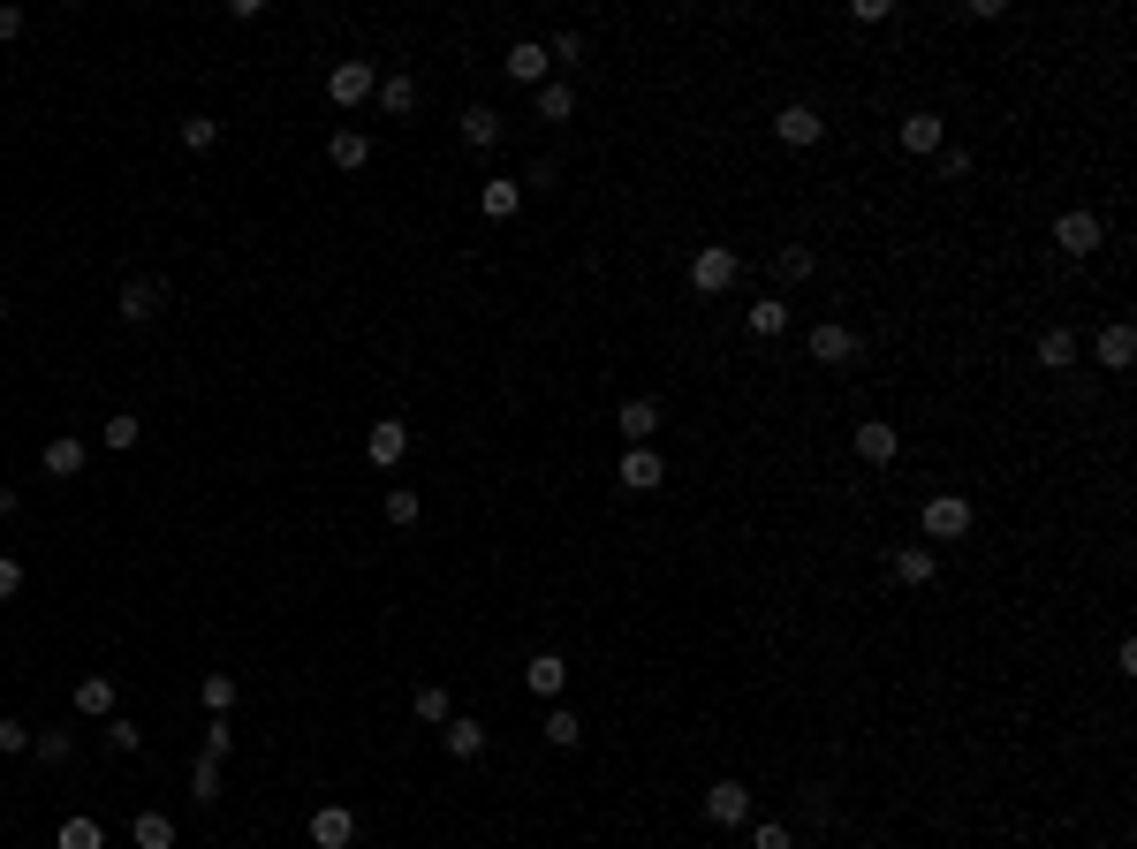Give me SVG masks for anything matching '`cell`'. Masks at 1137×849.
Masks as SVG:
<instances>
[{
    "label": "cell",
    "instance_id": "cell-1",
    "mask_svg": "<svg viewBox=\"0 0 1137 849\" xmlns=\"http://www.w3.org/2000/svg\"><path fill=\"white\" fill-rule=\"evenodd\" d=\"M736 273H744V258L728 251V243H706V251L690 258V281H698V297H720V289H736Z\"/></svg>",
    "mask_w": 1137,
    "mask_h": 849
},
{
    "label": "cell",
    "instance_id": "cell-2",
    "mask_svg": "<svg viewBox=\"0 0 1137 849\" xmlns=\"http://www.w3.org/2000/svg\"><path fill=\"white\" fill-rule=\"evenodd\" d=\"M1054 243H1061V258H1093L1107 243V228H1099V212H1061L1054 220Z\"/></svg>",
    "mask_w": 1137,
    "mask_h": 849
},
{
    "label": "cell",
    "instance_id": "cell-3",
    "mask_svg": "<svg viewBox=\"0 0 1137 849\" xmlns=\"http://www.w3.org/2000/svg\"><path fill=\"white\" fill-rule=\"evenodd\" d=\"M372 91H379L372 61H335V77H327V99H335V107H365Z\"/></svg>",
    "mask_w": 1137,
    "mask_h": 849
},
{
    "label": "cell",
    "instance_id": "cell-4",
    "mask_svg": "<svg viewBox=\"0 0 1137 849\" xmlns=\"http://www.w3.org/2000/svg\"><path fill=\"white\" fill-rule=\"evenodd\" d=\"M402 456H410V425H402V418H379L372 432H365V463L395 470V463H402Z\"/></svg>",
    "mask_w": 1137,
    "mask_h": 849
},
{
    "label": "cell",
    "instance_id": "cell-5",
    "mask_svg": "<svg viewBox=\"0 0 1137 849\" xmlns=\"http://www.w3.org/2000/svg\"><path fill=\"white\" fill-rule=\"evenodd\" d=\"M615 486H622V493H652V486H668V463H660L652 448H630L622 470H615Z\"/></svg>",
    "mask_w": 1137,
    "mask_h": 849
},
{
    "label": "cell",
    "instance_id": "cell-6",
    "mask_svg": "<svg viewBox=\"0 0 1137 849\" xmlns=\"http://www.w3.org/2000/svg\"><path fill=\"white\" fill-rule=\"evenodd\" d=\"M706 819H714V827H744V819H751V789H744V781H714V789H706Z\"/></svg>",
    "mask_w": 1137,
    "mask_h": 849
},
{
    "label": "cell",
    "instance_id": "cell-7",
    "mask_svg": "<svg viewBox=\"0 0 1137 849\" xmlns=\"http://www.w3.org/2000/svg\"><path fill=\"white\" fill-rule=\"evenodd\" d=\"M1093 357H1099V364H1107V372H1130V357H1137V327H1130V319H1115V327H1099Z\"/></svg>",
    "mask_w": 1137,
    "mask_h": 849
},
{
    "label": "cell",
    "instance_id": "cell-8",
    "mask_svg": "<svg viewBox=\"0 0 1137 849\" xmlns=\"http://www.w3.org/2000/svg\"><path fill=\"white\" fill-rule=\"evenodd\" d=\"M561 682H569V660H561V652H531V660H523V690H531V698H561Z\"/></svg>",
    "mask_w": 1137,
    "mask_h": 849
},
{
    "label": "cell",
    "instance_id": "cell-9",
    "mask_svg": "<svg viewBox=\"0 0 1137 849\" xmlns=\"http://www.w3.org/2000/svg\"><path fill=\"white\" fill-rule=\"evenodd\" d=\"M501 69L516 77V84H531V91H539V84H547V69H553V61H547V46H539V39H516V46H508V61H501Z\"/></svg>",
    "mask_w": 1137,
    "mask_h": 849
},
{
    "label": "cell",
    "instance_id": "cell-10",
    "mask_svg": "<svg viewBox=\"0 0 1137 849\" xmlns=\"http://www.w3.org/2000/svg\"><path fill=\"white\" fill-rule=\"evenodd\" d=\"M349 842H357V819H349L341 805L311 811V849H349Z\"/></svg>",
    "mask_w": 1137,
    "mask_h": 849
},
{
    "label": "cell",
    "instance_id": "cell-11",
    "mask_svg": "<svg viewBox=\"0 0 1137 849\" xmlns=\"http://www.w3.org/2000/svg\"><path fill=\"white\" fill-rule=\"evenodd\" d=\"M849 448L865 456V463H895V448H902V432L895 425H880V418H865L857 432H849Z\"/></svg>",
    "mask_w": 1137,
    "mask_h": 849
},
{
    "label": "cell",
    "instance_id": "cell-12",
    "mask_svg": "<svg viewBox=\"0 0 1137 849\" xmlns=\"http://www.w3.org/2000/svg\"><path fill=\"white\" fill-rule=\"evenodd\" d=\"M964 531H970V501H956V493L926 501V539H964Z\"/></svg>",
    "mask_w": 1137,
    "mask_h": 849
},
{
    "label": "cell",
    "instance_id": "cell-13",
    "mask_svg": "<svg viewBox=\"0 0 1137 849\" xmlns=\"http://www.w3.org/2000/svg\"><path fill=\"white\" fill-rule=\"evenodd\" d=\"M774 137H781V144H797V152H804V144H819V137H827V122H819L811 107H781V114H774Z\"/></svg>",
    "mask_w": 1137,
    "mask_h": 849
},
{
    "label": "cell",
    "instance_id": "cell-14",
    "mask_svg": "<svg viewBox=\"0 0 1137 849\" xmlns=\"http://www.w3.org/2000/svg\"><path fill=\"white\" fill-rule=\"evenodd\" d=\"M857 349H865V341L849 334V327H835V319H827V327H811V357H819V364H849Z\"/></svg>",
    "mask_w": 1137,
    "mask_h": 849
},
{
    "label": "cell",
    "instance_id": "cell-15",
    "mask_svg": "<svg viewBox=\"0 0 1137 849\" xmlns=\"http://www.w3.org/2000/svg\"><path fill=\"white\" fill-rule=\"evenodd\" d=\"M660 418H668V410H660L652 394H637V402H622V418H615V425H622V440H637V448H645V440L660 432Z\"/></svg>",
    "mask_w": 1137,
    "mask_h": 849
},
{
    "label": "cell",
    "instance_id": "cell-16",
    "mask_svg": "<svg viewBox=\"0 0 1137 849\" xmlns=\"http://www.w3.org/2000/svg\"><path fill=\"white\" fill-rule=\"evenodd\" d=\"M129 849H174V819L168 811H137L129 819Z\"/></svg>",
    "mask_w": 1137,
    "mask_h": 849
},
{
    "label": "cell",
    "instance_id": "cell-17",
    "mask_svg": "<svg viewBox=\"0 0 1137 849\" xmlns=\"http://www.w3.org/2000/svg\"><path fill=\"white\" fill-rule=\"evenodd\" d=\"M160 281H122V319L129 327H144V319H160Z\"/></svg>",
    "mask_w": 1137,
    "mask_h": 849
},
{
    "label": "cell",
    "instance_id": "cell-18",
    "mask_svg": "<svg viewBox=\"0 0 1137 849\" xmlns=\"http://www.w3.org/2000/svg\"><path fill=\"white\" fill-rule=\"evenodd\" d=\"M440 743H448V759H478L486 751V721H463L456 713V721H440Z\"/></svg>",
    "mask_w": 1137,
    "mask_h": 849
},
{
    "label": "cell",
    "instance_id": "cell-19",
    "mask_svg": "<svg viewBox=\"0 0 1137 849\" xmlns=\"http://www.w3.org/2000/svg\"><path fill=\"white\" fill-rule=\"evenodd\" d=\"M84 456H91L84 440H77V432H61V440H46V456H39V463L53 470V478H77V470H84Z\"/></svg>",
    "mask_w": 1137,
    "mask_h": 849
},
{
    "label": "cell",
    "instance_id": "cell-20",
    "mask_svg": "<svg viewBox=\"0 0 1137 849\" xmlns=\"http://www.w3.org/2000/svg\"><path fill=\"white\" fill-rule=\"evenodd\" d=\"M456 129H463V144H478V152L501 144V114H493V107H463V122H456Z\"/></svg>",
    "mask_w": 1137,
    "mask_h": 849
},
{
    "label": "cell",
    "instance_id": "cell-21",
    "mask_svg": "<svg viewBox=\"0 0 1137 849\" xmlns=\"http://www.w3.org/2000/svg\"><path fill=\"white\" fill-rule=\"evenodd\" d=\"M77 713H91V721H114V682H107V676H84V682H77Z\"/></svg>",
    "mask_w": 1137,
    "mask_h": 849
},
{
    "label": "cell",
    "instance_id": "cell-22",
    "mask_svg": "<svg viewBox=\"0 0 1137 849\" xmlns=\"http://www.w3.org/2000/svg\"><path fill=\"white\" fill-rule=\"evenodd\" d=\"M902 152H940V114H902Z\"/></svg>",
    "mask_w": 1137,
    "mask_h": 849
},
{
    "label": "cell",
    "instance_id": "cell-23",
    "mask_svg": "<svg viewBox=\"0 0 1137 849\" xmlns=\"http://www.w3.org/2000/svg\"><path fill=\"white\" fill-rule=\"evenodd\" d=\"M1039 364H1047V372H1069V364H1077V334H1069V327H1047V334H1039Z\"/></svg>",
    "mask_w": 1137,
    "mask_h": 849
},
{
    "label": "cell",
    "instance_id": "cell-24",
    "mask_svg": "<svg viewBox=\"0 0 1137 849\" xmlns=\"http://www.w3.org/2000/svg\"><path fill=\"white\" fill-rule=\"evenodd\" d=\"M327 152H335V168L357 174L365 160H372V137H365V129H335V144H327Z\"/></svg>",
    "mask_w": 1137,
    "mask_h": 849
},
{
    "label": "cell",
    "instance_id": "cell-25",
    "mask_svg": "<svg viewBox=\"0 0 1137 849\" xmlns=\"http://www.w3.org/2000/svg\"><path fill=\"white\" fill-rule=\"evenodd\" d=\"M895 577H902V585H932V577H940V561H932L926 547H895Z\"/></svg>",
    "mask_w": 1137,
    "mask_h": 849
},
{
    "label": "cell",
    "instance_id": "cell-26",
    "mask_svg": "<svg viewBox=\"0 0 1137 849\" xmlns=\"http://www.w3.org/2000/svg\"><path fill=\"white\" fill-rule=\"evenodd\" d=\"M478 206H486V220H516V206H523V182H486V190H478Z\"/></svg>",
    "mask_w": 1137,
    "mask_h": 849
},
{
    "label": "cell",
    "instance_id": "cell-27",
    "mask_svg": "<svg viewBox=\"0 0 1137 849\" xmlns=\"http://www.w3.org/2000/svg\"><path fill=\"white\" fill-rule=\"evenodd\" d=\"M379 107L387 114H418V77H387L379 84Z\"/></svg>",
    "mask_w": 1137,
    "mask_h": 849
},
{
    "label": "cell",
    "instance_id": "cell-28",
    "mask_svg": "<svg viewBox=\"0 0 1137 849\" xmlns=\"http://www.w3.org/2000/svg\"><path fill=\"white\" fill-rule=\"evenodd\" d=\"M781 327H789V303H781V297L751 303V334H758V341H774V334H781Z\"/></svg>",
    "mask_w": 1137,
    "mask_h": 849
},
{
    "label": "cell",
    "instance_id": "cell-29",
    "mask_svg": "<svg viewBox=\"0 0 1137 849\" xmlns=\"http://www.w3.org/2000/svg\"><path fill=\"white\" fill-rule=\"evenodd\" d=\"M577 114V91L569 84H539V122H569Z\"/></svg>",
    "mask_w": 1137,
    "mask_h": 849
},
{
    "label": "cell",
    "instance_id": "cell-30",
    "mask_svg": "<svg viewBox=\"0 0 1137 849\" xmlns=\"http://www.w3.org/2000/svg\"><path fill=\"white\" fill-rule=\"evenodd\" d=\"M418 721H425V728L456 721V706H448V690H440V682H425V690H418Z\"/></svg>",
    "mask_w": 1137,
    "mask_h": 849
},
{
    "label": "cell",
    "instance_id": "cell-31",
    "mask_svg": "<svg viewBox=\"0 0 1137 849\" xmlns=\"http://www.w3.org/2000/svg\"><path fill=\"white\" fill-rule=\"evenodd\" d=\"M137 432H144V425L129 418V410H114V418L99 425V440H107V448H114V456H122V448H137Z\"/></svg>",
    "mask_w": 1137,
    "mask_h": 849
},
{
    "label": "cell",
    "instance_id": "cell-32",
    "mask_svg": "<svg viewBox=\"0 0 1137 849\" xmlns=\"http://www.w3.org/2000/svg\"><path fill=\"white\" fill-rule=\"evenodd\" d=\"M577 736H585V721H577L569 706H553V713H547V743H553V751H569Z\"/></svg>",
    "mask_w": 1137,
    "mask_h": 849
},
{
    "label": "cell",
    "instance_id": "cell-33",
    "mask_svg": "<svg viewBox=\"0 0 1137 849\" xmlns=\"http://www.w3.org/2000/svg\"><path fill=\"white\" fill-rule=\"evenodd\" d=\"M190 797H198V805H220V759L190 766Z\"/></svg>",
    "mask_w": 1137,
    "mask_h": 849
},
{
    "label": "cell",
    "instance_id": "cell-34",
    "mask_svg": "<svg viewBox=\"0 0 1137 849\" xmlns=\"http://www.w3.org/2000/svg\"><path fill=\"white\" fill-rule=\"evenodd\" d=\"M774 273H781V281H811V251H804V243H781V251H774Z\"/></svg>",
    "mask_w": 1137,
    "mask_h": 849
},
{
    "label": "cell",
    "instance_id": "cell-35",
    "mask_svg": "<svg viewBox=\"0 0 1137 849\" xmlns=\"http://www.w3.org/2000/svg\"><path fill=\"white\" fill-rule=\"evenodd\" d=\"M61 849H107L99 819H61Z\"/></svg>",
    "mask_w": 1137,
    "mask_h": 849
},
{
    "label": "cell",
    "instance_id": "cell-36",
    "mask_svg": "<svg viewBox=\"0 0 1137 849\" xmlns=\"http://www.w3.org/2000/svg\"><path fill=\"white\" fill-rule=\"evenodd\" d=\"M31 759L61 766V759H69V728H39V736H31Z\"/></svg>",
    "mask_w": 1137,
    "mask_h": 849
},
{
    "label": "cell",
    "instance_id": "cell-37",
    "mask_svg": "<svg viewBox=\"0 0 1137 849\" xmlns=\"http://www.w3.org/2000/svg\"><path fill=\"white\" fill-rule=\"evenodd\" d=\"M228 751H236V721L212 713V721H206V759H228Z\"/></svg>",
    "mask_w": 1137,
    "mask_h": 849
},
{
    "label": "cell",
    "instance_id": "cell-38",
    "mask_svg": "<svg viewBox=\"0 0 1137 849\" xmlns=\"http://www.w3.org/2000/svg\"><path fill=\"white\" fill-rule=\"evenodd\" d=\"M182 144H190V152H212V144H220V122H212V114H190V122H182Z\"/></svg>",
    "mask_w": 1137,
    "mask_h": 849
},
{
    "label": "cell",
    "instance_id": "cell-39",
    "mask_svg": "<svg viewBox=\"0 0 1137 849\" xmlns=\"http://www.w3.org/2000/svg\"><path fill=\"white\" fill-rule=\"evenodd\" d=\"M418 516H425V501L410 493V486H395V493H387V523H418Z\"/></svg>",
    "mask_w": 1137,
    "mask_h": 849
},
{
    "label": "cell",
    "instance_id": "cell-40",
    "mask_svg": "<svg viewBox=\"0 0 1137 849\" xmlns=\"http://www.w3.org/2000/svg\"><path fill=\"white\" fill-rule=\"evenodd\" d=\"M198 698H206L212 713H228V706H236V676H206V682H198Z\"/></svg>",
    "mask_w": 1137,
    "mask_h": 849
},
{
    "label": "cell",
    "instance_id": "cell-41",
    "mask_svg": "<svg viewBox=\"0 0 1137 849\" xmlns=\"http://www.w3.org/2000/svg\"><path fill=\"white\" fill-rule=\"evenodd\" d=\"M137 743H144V728H137V721H122V713H114V721H107V751H122V759H129Z\"/></svg>",
    "mask_w": 1137,
    "mask_h": 849
},
{
    "label": "cell",
    "instance_id": "cell-42",
    "mask_svg": "<svg viewBox=\"0 0 1137 849\" xmlns=\"http://www.w3.org/2000/svg\"><path fill=\"white\" fill-rule=\"evenodd\" d=\"M751 849H797V835L781 827V819H758V835H751Z\"/></svg>",
    "mask_w": 1137,
    "mask_h": 849
},
{
    "label": "cell",
    "instance_id": "cell-43",
    "mask_svg": "<svg viewBox=\"0 0 1137 849\" xmlns=\"http://www.w3.org/2000/svg\"><path fill=\"white\" fill-rule=\"evenodd\" d=\"M16 592H23V561H16V553H0V599H16Z\"/></svg>",
    "mask_w": 1137,
    "mask_h": 849
},
{
    "label": "cell",
    "instance_id": "cell-44",
    "mask_svg": "<svg viewBox=\"0 0 1137 849\" xmlns=\"http://www.w3.org/2000/svg\"><path fill=\"white\" fill-rule=\"evenodd\" d=\"M8 751H31V728L23 721H0V759H8Z\"/></svg>",
    "mask_w": 1137,
    "mask_h": 849
},
{
    "label": "cell",
    "instance_id": "cell-45",
    "mask_svg": "<svg viewBox=\"0 0 1137 849\" xmlns=\"http://www.w3.org/2000/svg\"><path fill=\"white\" fill-rule=\"evenodd\" d=\"M547 53H553V61H577V53H585V39H577V31H553Z\"/></svg>",
    "mask_w": 1137,
    "mask_h": 849
},
{
    "label": "cell",
    "instance_id": "cell-46",
    "mask_svg": "<svg viewBox=\"0 0 1137 849\" xmlns=\"http://www.w3.org/2000/svg\"><path fill=\"white\" fill-rule=\"evenodd\" d=\"M23 31V8H0V39H16Z\"/></svg>",
    "mask_w": 1137,
    "mask_h": 849
},
{
    "label": "cell",
    "instance_id": "cell-47",
    "mask_svg": "<svg viewBox=\"0 0 1137 849\" xmlns=\"http://www.w3.org/2000/svg\"><path fill=\"white\" fill-rule=\"evenodd\" d=\"M0 319H8V297H0Z\"/></svg>",
    "mask_w": 1137,
    "mask_h": 849
}]
</instances>
